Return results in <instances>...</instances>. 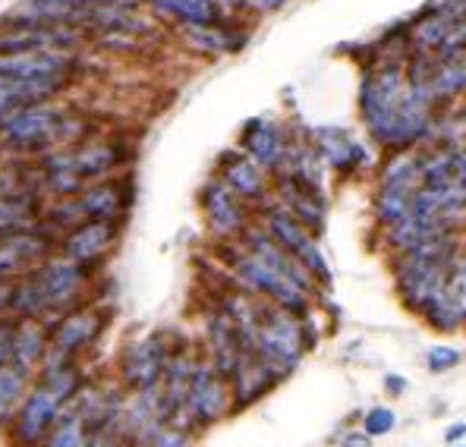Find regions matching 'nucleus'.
Segmentation results:
<instances>
[{
    "instance_id": "1",
    "label": "nucleus",
    "mask_w": 466,
    "mask_h": 447,
    "mask_svg": "<svg viewBox=\"0 0 466 447\" xmlns=\"http://www.w3.org/2000/svg\"><path fill=\"white\" fill-rule=\"evenodd\" d=\"M435 101L407 82L403 60L385 57L362 73L360 120L369 139L390 155L413 151L422 142L435 139Z\"/></svg>"
},
{
    "instance_id": "2",
    "label": "nucleus",
    "mask_w": 466,
    "mask_h": 447,
    "mask_svg": "<svg viewBox=\"0 0 466 447\" xmlns=\"http://www.w3.org/2000/svg\"><path fill=\"white\" fill-rule=\"evenodd\" d=\"M92 133H98L92 117L57 98L47 105L19 107L16 114L0 120V155L35 161L45 151L76 146Z\"/></svg>"
},
{
    "instance_id": "3",
    "label": "nucleus",
    "mask_w": 466,
    "mask_h": 447,
    "mask_svg": "<svg viewBox=\"0 0 466 447\" xmlns=\"http://www.w3.org/2000/svg\"><path fill=\"white\" fill-rule=\"evenodd\" d=\"M249 350L271 369L278 378L290 375L293 369L303 362L306 350H309V337H306V315L287 312V309L274 306L262 300L256 315V331H252Z\"/></svg>"
},
{
    "instance_id": "4",
    "label": "nucleus",
    "mask_w": 466,
    "mask_h": 447,
    "mask_svg": "<svg viewBox=\"0 0 466 447\" xmlns=\"http://www.w3.org/2000/svg\"><path fill=\"white\" fill-rule=\"evenodd\" d=\"M451 268H454V243L448 233L416 246V249H407L397 261V290H400L403 302L422 312L426 302L448 287Z\"/></svg>"
},
{
    "instance_id": "5",
    "label": "nucleus",
    "mask_w": 466,
    "mask_h": 447,
    "mask_svg": "<svg viewBox=\"0 0 466 447\" xmlns=\"http://www.w3.org/2000/svg\"><path fill=\"white\" fill-rule=\"evenodd\" d=\"M228 265H230L233 280L239 284V290H246L249 297L268 300V302H274V306L299 315V319H303V315H309L312 293L303 290V287H297L293 280L280 278L278 271H271V268L265 265L262 259L252 256L246 246L237 252V256L228 259Z\"/></svg>"
},
{
    "instance_id": "6",
    "label": "nucleus",
    "mask_w": 466,
    "mask_h": 447,
    "mask_svg": "<svg viewBox=\"0 0 466 447\" xmlns=\"http://www.w3.org/2000/svg\"><path fill=\"white\" fill-rule=\"evenodd\" d=\"M262 227L280 249L290 252V256L312 274L315 284L319 287L334 284V274H331V268H328V259H325V252H321L315 233L309 230V227L299 224L297 218L284 208V205L268 202V208H262Z\"/></svg>"
},
{
    "instance_id": "7",
    "label": "nucleus",
    "mask_w": 466,
    "mask_h": 447,
    "mask_svg": "<svg viewBox=\"0 0 466 447\" xmlns=\"http://www.w3.org/2000/svg\"><path fill=\"white\" fill-rule=\"evenodd\" d=\"M66 401L45 381L32 378L29 391H25L23 403H19L16 416H13L10 429L4 432L6 447H41L57 419L64 416Z\"/></svg>"
},
{
    "instance_id": "8",
    "label": "nucleus",
    "mask_w": 466,
    "mask_h": 447,
    "mask_svg": "<svg viewBox=\"0 0 466 447\" xmlns=\"http://www.w3.org/2000/svg\"><path fill=\"white\" fill-rule=\"evenodd\" d=\"M107 325H111V306L101 300H86L54 321L47 347L70 356V360H82L105 337Z\"/></svg>"
},
{
    "instance_id": "9",
    "label": "nucleus",
    "mask_w": 466,
    "mask_h": 447,
    "mask_svg": "<svg viewBox=\"0 0 466 447\" xmlns=\"http://www.w3.org/2000/svg\"><path fill=\"white\" fill-rule=\"evenodd\" d=\"M230 407V384L208 360H198L189 378V391L183 397V407L170 422L183 425V429H198V425H211L228 412Z\"/></svg>"
},
{
    "instance_id": "10",
    "label": "nucleus",
    "mask_w": 466,
    "mask_h": 447,
    "mask_svg": "<svg viewBox=\"0 0 466 447\" xmlns=\"http://www.w3.org/2000/svg\"><path fill=\"white\" fill-rule=\"evenodd\" d=\"M136 148L129 146L127 136L116 133H92L88 139L76 142V146H66V161H70L73 174L82 183L105 180V177L120 174L123 168L133 164Z\"/></svg>"
},
{
    "instance_id": "11",
    "label": "nucleus",
    "mask_w": 466,
    "mask_h": 447,
    "mask_svg": "<svg viewBox=\"0 0 466 447\" xmlns=\"http://www.w3.org/2000/svg\"><path fill=\"white\" fill-rule=\"evenodd\" d=\"M57 239L60 233L51 230L45 221L0 233V284H13L25 271L41 265L47 256H54Z\"/></svg>"
},
{
    "instance_id": "12",
    "label": "nucleus",
    "mask_w": 466,
    "mask_h": 447,
    "mask_svg": "<svg viewBox=\"0 0 466 447\" xmlns=\"http://www.w3.org/2000/svg\"><path fill=\"white\" fill-rule=\"evenodd\" d=\"M420 168L422 155H413V151H397L388 157L379 189H375V218L381 227L400 221L410 211V198L420 189Z\"/></svg>"
},
{
    "instance_id": "13",
    "label": "nucleus",
    "mask_w": 466,
    "mask_h": 447,
    "mask_svg": "<svg viewBox=\"0 0 466 447\" xmlns=\"http://www.w3.org/2000/svg\"><path fill=\"white\" fill-rule=\"evenodd\" d=\"M136 198V183L133 177H105V180L86 183L79 196L66 198L73 208V221H123L133 208Z\"/></svg>"
},
{
    "instance_id": "14",
    "label": "nucleus",
    "mask_w": 466,
    "mask_h": 447,
    "mask_svg": "<svg viewBox=\"0 0 466 447\" xmlns=\"http://www.w3.org/2000/svg\"><path fill=\"white\" fill-rule=\"evenodd\" d=\"M123 237V221H79L70 230L60 233L57 239V256L76 261L98 274L101 265L114 256Z\"/></svg>"
},
{
    "instance_id": "15",
    "label": "nucleus",
    "mask_w": 466,
    "mask_h": 447,
    "mask_svg": "<svg viewBox=\"0 0 466 447\" xmlns=\"http://www.w3.org/2000/svg\"><path fill=\"white\" fill-rule=\"evenodd\" d=\"M170 353H174V347L167 343V334H161V331L146 334V337H139V340L129 343V347H123L120 388L127 391V394L155 388V384L161 381Z\"/></svg>"
},
{
    "instance_id": "16",
    "label": "nucleus",
    "mask_w": 466,
    "mask_h": 447,
    "mask_svg": "<svg viewBox=\"0 0 466 447\" xmlns=\"http://www.w3.org/2000/svg\"><path fill=\"white\" fill-rule=\"evenodd\" d=\"M86 73V51H29L4 54L0 76L13 79H73L79 82Z\"/></svg>"
},
{
    "instance_id": "17",
    "label": "nucleus",
    "mask_w": 466,
    "mask_h": 447,
    "mask_svg": "<svg viewBox=\"0 0 466 447\" xmlns=\"http://www.w3.org/2000/svg\"><path fill=\"white\" fill-rule=\"evenodd\" d=\"M198 208L205 215L208 233L215 239H221V243L239 239L246 227H249L246 224V202L218 177L205 180V187L198 189Z\"/></svg>"
},
{
    "instance_id": "18",
    "label": "nucleus",
    "mask_w": 466,
    "mask_h": 447,
    "mask_svg": "<svg viewBox=\"0 0 466 447\" xmlns=\"http://www.w3.org/2000/svg\"><path fill=\"white\" fill-rule=\"evenodd\" d=\"M309 139L325 170H334L338 177H353L372 164V151L366 148V142H360L344 127H315L309 129Z\"/></svg>"
},
{
    "instance_id": "19",
    "label": "nucleus",
    "mask_w": 466,
    "mask_h": 447,
    "mask_svg": "<svg viewBox=\"0 0 466 447\" xmlns=\"http://www.w3.org/2000/svg\"><path fill=\"white\" fill-rule=\"evenodd\" d=\"M92 45L76 25H25V29H0V57L29 51H86Z\"/></svg>"
},
{
    "instance_id": "20",
    "label": "nucleus",
    "mask_w": 466,
    "mask_h": 447,
    "mask_svg": "<svg viewBox=\"0 0 466 447\" xmlns=\"http://www.w3.org/2000/svg\"><path fill=\"white\" fill-rule=\"evenodd\" d=\"M287 142H290V129L284 123L271 120V117H252V120L243 123L239 129V146L265 174H274V170L284 164L287 155Z\"/></svg>"
},
{
    "instance_id": "21",
    "label": "nucleus",
    "mask_w": 466,
    "mask_h": 447,
    "mask_svg": "<svg viewBox=\"0 0 466 447\" xmlns=\"http://www.w3.org/2000/svg\"><path fill=\"white\" fill-rule=\"evenodd\" d=\"M177 41L189 54L198 57H224V54H239L249 41V32L243 29V16L230 19L221 25H177Z\"/></svg>"
},
{
    "instance_id": "22",
    "label": "nucleus",
    "mask_w": 466,
    "mask_h": 447,
    "mask_svg": "<svg viewBox=\"0 0 466 447\" xmlns=\"http://www.w3.org/2000/svg\"><path fill=\"white\" fill-rule=\"evenodd\" d=\"M218 180H224L228 187L243 198L246 205H268V174L246 155L243 148H228L218 157Z\"/></svg>"
},
{
    "instance_id": "23",
    "label": "nucleus",
    "mask_w": 466,
    "mask_h": 447,
    "mask_svg": "<svg viewBox=\"0 0 466 447\" xmlns=\"http://www.w3.org/2000/svg\"><path fill=\"white\" fill-rule=\"evenodd\" d=\"M205 343H208V362L218 369V375L230 378L237 362L243 360L246 347L221 306L205 315Z\"/></svg>"
},
{
    "instance_id": "24",
    "label": "nucleus",
    "mask_w": 466,
    "mask_h": 447,
    "mask_svg": "<svg viewBox=\"0 0 466 447\" xmlns=\"http://www.w3.org/2000/svg\"><path fill=\"white\" fill-rule=\"evenodd\" d=\"M148 13L157 23L167 25H221L230 23V13H224L221 6H215L211 0H142Z\"/></svg>"
},
{
    "instance_id": "25",
    "label": "nucleus",
    "mask_w": 466,
    "mask_h": 447,
    "mask_svg": "<svg viewBox=\"0 0 466 447\" xmlns=\"http://www.w3.org/2000/svg\"><path fill=\"white\" fill-rule=\"evenodd\" d=\"M278 381H280V378L274 375L271 369L265 366V362L258 360L256 353H249V350H246L243 360L237 362L233 375L228 378V384H230V403H237L239 410L249 407V403H256L258 397H262L265 391H271Z\"/></svg>"
},
{
    "instance_id": "26",
    "label": "nucleus",
    "mask_w": 466,
    "mask_h": 447,
    "mask_svg": "<svg viewBox=\"0 0 466 447\" xmlns=\"http://www.w3.org/2000/svg\"><path fill=\"white\" fill-rule=\"evenodd\" d=\"M47 331L45 321L38 319H16L13 321V334H10V366H16L19 372L35 378V369L47 350Z\"/></svg>"
},
{
    "instance_id": "27",
    "label": "nucleus",
    "mask_w": 466,
    "mask_h": 447,
    "mask_svg": "<svg viewBox=\"0 0 466 447\" xmlns=\"http://www.w3.org/2000/svg\"><path fill=\"white\" fill-rule=\"evenodd\" d=\"M420 183L438 189H466V148H438L431 155H422Z\"/></svg>"
},
{
    "instance_id": "28",
    "label": "nucleus",
    "mask_w": 466,
    "mask_h": 447,
    "mask_svg": "<svg viewBox=\"0 0 466 447\" xmlns=\"http://www.w3.org/2000/svg\"><path fill=\"white\" fill-rule=\"evenodd\" d=\"M29 384H32V375L19 372V369L10 366V362L0 369V435L10 429V422H13V416H16Z\"/></svg>"
},
{
    "instance_id": "29",
    "label": "nucleus",
    "mask_w": 466,
    "mask_h": 447,
    "mask_svg": "<svg viewBox=\"0 0 466 447\" xmlns=\"http://www.w3.org/2000/svg\"><path fill=\"white\" fill-rule=\"evenodd\" d=\"M86 432H88L86 419L64 407V416L57 419V425H54L51 435L45 438L41 447H86Z\"/></svg>"
},
{
    "instance_id": "30",
    "label": "nucleus",
    "mask_w": 466,
    "mask_h": 447,
    "mask_svg": "<svg viewBox=\"0 0 466 447\" xmlns=\"http://www.w3.org/2000/svg\"><path fill=\"white\" fill-rule=\"evenodd\" d=\"M86 447H133V438L123 429V419L114 422H95L86 432Z\"/></svg>"
},
{
    "instance_id": "31",
    "label": "nucleus",
    "mask_w": 466,
    "mask_h": 447,
    "mask_svg": "<svg viewBox=\"0 0 466 447\" xmlns=\"http://www.w3.org/2000/svg\"><path fill=\"white\" fill-rule=\"evenodd\" d=\"M448 297L454 302L457 315L466 321V259L457 261L454 268H451V278H448Z\"/></svg>"
},
{
    "instance_id": "32",
    "label": "nucleus",
    "mask_w": 466,
    "mask_h": 447,
    "mask_svg": "<svg viewBox=\"0 0 466 447\" xmlns=\"http://www.w3.org/2000/svg\"><path fill=\"white\" fill-rule=\"evenodd\" d=\"M394 422H397L394 410L372 407L366 412V425H362V432H366V435H372V438H379V435H388V432L394 429Z\"/></svg>"
},
{
    "instance_id": "33",
    "label": "nucleus",
    "mask_w": 466,
    "mask_h": 447,
    "mask_svg": "<svg viewBox=\"0 0 466 447\" xmlns=\"http://www.w3.org/2000/svg\"><path fill=\"white\" fill-rule=\"evenodd\" d=\"M187 444H189V429H183V425H177V422H164L161 429L155 432L148 447H187Z\"/></svg>"
},
{
    "instance_id": "34",
    "label": "nucleus",
    "mask_w": 466,
    "mask_h": 447,
    "mask_svg": "<svg viewBox=\"0 0 466 447\" xmlns=\"http://www.w3.org/2000/svg\"><path fill=\"white\" fill-rule=\"evenodd\" d=\"M461 366V353L451 347H435L429 350V369L431 372H448V369Z\"/></svg>"
},
{
    "instance_id": "35",
    "label": "nucleus",
    "mask_w": 466,
    "mask_h": 447,
    "mask_svg": "<svg viewBox=\"0 0 466 447\" xmlns=\"http://www.w3.org/2000/svg\"><path fill=\"white\" fill-rule=\"evenodd\" d=\"M290 0H249V16H271V13L284 10Z\"/></svg>"
},
{
    "instance_id": "36",
    "label": "nucleus",
    "mask_w": 466,
    "mask_h": 447,
    "mask_svg": "<svg viewBox=\"0 0 466 447\" xmlns=\"http://www.w3.org/2000/svg\"><path fill=\"white\" fill-rule=\"evenodd\" d=\"M215 6H221L230 16H249V0H211Z\"/></svg>"
},
{
    "instance_id": "37",
    "label": "nucleus",
    "mask_w": 466,
    "mask_h": 447,
    "mask_svg": "<svg viewBox=\"0 0 466 447\" xmlns=\"http://www.w3.org/2000/svg\"><path fill=\"white\" fill-rule=\"evenodd\" d=\"M340 447H369L372 444V435H366V432H344V435L338 438Z\"/></svg>"
},
{
    "instance_id": "38",
    "label": "nucleus",
    "mask_w": 466,
    "mask_h": 447,
    "mask_svg": "<svg viewBox=\"0 0 466 447\" xmlns=\"http://www.w3.org/2000/svg\"><path fill=\"white\" fill-rule=\"evenodd\" d=\"M385 391H388V394H403V391H407V381H403V378L400 375H388L385 378Z\"/></svg>"
},
{
    "instance_id": "39",
    "label": "nucleus",
    "mask_w": 466,
    "mask_h": 447,
    "mask_svg": "<svg viewBox=\"0 0 466 447\" xmlns=\"http://www.w3.org/2000/svg\"><path fill=\"white\" fill-rule=\"evenodd\" d=\"M463 435H466V425H463V422H454V425L448 429V435H444V438H448V442L454 444V442H461Z\"/></svg>"
},
{
    "instance_id": "40",
    "label": "nucleus",
    "mask_w": 466,
    "mask_h": 447,
    "mask_svg": "<svg viewBox=\"0 0 466 447\" xmlns=\"http://www.w3.org/2000/svg\"><path fill=\"white\" fill-rule=\"evenodd\" d=\"M6 302H10V284H0V315H6Z\"/></svg>"
},
{
    "instance_id": "41",
    "label": "nucleus",
    "mask_w": 466,
    "mask_h": 447,
    "mask_svg": "<svg viewBox=\"0 0 466 447\" xmlns=\"http://www.w3.org/2000/svg\"><path fill=\"white\" fill-rule=\"evenodd\" d=\"M0 233H6V230H4V227H0Z\"/></svg>"
}]
</instances>
